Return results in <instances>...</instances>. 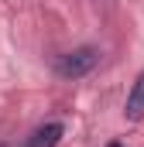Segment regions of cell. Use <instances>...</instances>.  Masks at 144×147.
<instances>
[{
	"instance_id": "cell-3",
	"label": "cell",
	"mask_w": 144,
	"mask_h": 147,
	"mask_svg": "<svg viewBox=\"0 0 144 147\" xmlns=\"http://www.w3.org/2000/svg\"><path fill=\"white\" fill-rule=\"evenodd\" d=\"M124 116H127V120H141V116H144V72L137 75V82L130 86V96H127Z\"/></svg>"
},
{
	"instance_id": "cell-2",
	"label": "cell",
	"mask_w": 144,
	"mask_h": 147,
	"mask_svg": "<svg viewBox=\"0 0 144 147\" xmlns=\"http://www.w3.org/2000/svg\"><path fill=\"white\" fill-rule=\"evenodd\" d=\"M62 134H65L62 123H45V127H38L35 134H31L28 147H55L58 140H62Z\"/></svg>"
},
{
	"instance_id": "cell-1",
	"label": "cell",
	"mask_w": 144,
	"mask_h": 147,
	"mask_svg": "<svg viewBox=\"0 0 144 147\" xmlns=\"http://www.w3.org/2000/svg\"><path fill=\"white\" fill-rule=\"evenodd\" d=\"M96 62H100V51L93 45H82V48H75V51L62 55L55 62V72L62 75V79H82V75H89L96 69Z\"/></svg>"
},
{
	"instance_id": "cell-4",
	"label": "cell",
	"mask_w": 144,
	"mask_h": 147,
	"mask_svg": "<svg viewBox=\"0 0 144 147\" xmlns=\"http://www.w3.org/2000/svg\"><path fill=\"white\" fill-rule=\"evenodd\" d=\"M110 147H124V144H110Z\"/></svg>"
},
{
	"instance_id": "cell-5",
	"label": "cell",
	"mask_w": 144,
	"mask_h": 147,
	"mask_svg": "<svg viewBox=\"0 0 144 147\" xmlns=\"http://www.w3.org/2000/svg\"><path fill=\"white\" fill-rule=\"evenodd\" d=\"M0 147H7V144H0Z\"/></svg>"
}]
</instances>
